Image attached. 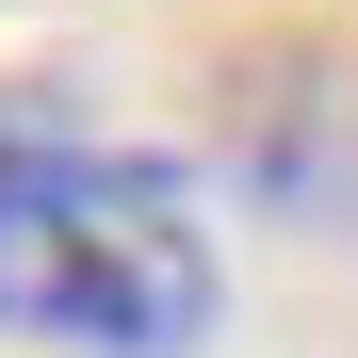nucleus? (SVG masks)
I'll list each match as a JSON object with an SVG mask.
<instances>
[{"mask_svg": "<svg viewBox=\"0 0 358 358\" xmlns=\"http://www.w3.org/2000/svg\"><path fill=\"white\" fill-rule=\"evenodd\" d=\"M0 326L82 358H179L212 326L196 196L114 147H0Z\"/></svg>", "mask_w": 358, "mask_h": 358, "instance_id": "nucleus-1", "label": "nucleus"}, {"mask_svg": "<svg viewBox=\"0 0 358 358\" xmlns=\"http://www.w3.org/2000/svg\"><path fill=\"white\" fill-rule=\"evenodd\" d=\"M212 147L261 212L358 228V49L342 33H245L212 66Z\"/></svg>", "mask_w": 358, "mask_h": 358, "instance_id": "nucleus-2", "label": "nucleus"}]
</instances>
